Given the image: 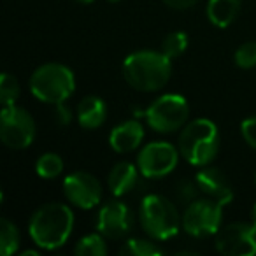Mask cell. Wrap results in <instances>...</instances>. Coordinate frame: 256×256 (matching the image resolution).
<instances>
[{"mask_svg":"<svg viewBox=\"0 0 256 256\" xmlns=\"http://www.w3.org/2000/svg\"><path fill=\"white\" fill-rule=\"evenodd\" d=\"M107 120V104L100 96L88 95L78 106V121L82 128L93 130L106 123Z\"/></svg>","mask_w":256,"mask_h":256,"instance_id":"obj_16","label":"cell"},{"mask_svg":"<svg viewBox=\"0 0 256 256\" xmlns=\"http://www.w3.org/2000/svg\"><path fill=\"white\" fill-rule=\"evenodd\" d=\"M37 134L32 114L23 107H2L0 114V139L11 150H26L34 144Z\"/></svg>","mask_w":256,"mask_h":256,"instance_id":"obj_7","label":"cell"},{"mask_svg":"<svg viewBox=\"0 0 256 256\" xmlns=\"http://www.w3.org/2000/svg\"><path fill=\"white\" fill-rule=\"evenodd\" d=\"M107 242L102 234H88L76 244L74 252L78 256H106L107 254Z\"/></svg>","mask_w":256,"mask_h":256,"instance_id":"obj_20","label":"cell"},{"mask_svg":"<svg viewBox=\"0 0 256 256\" xmlns=\"http://www.w3.org/2000/svg\"><path fill=\"white\" fill-rule=\"evenodd\" d=\"M74 228V212L67 204L50 202L32 214L28 234L36 246L48 251L58 249L68 240Z\"/></svg>","mask_w":256,"mask_h":256,"instance_id":"obj_2","label":"cell"},{"mask_svg":"<svg viewBox=\"0 0 256 256\" xmlns=\"http://www.w3.org/2000/svg\"><path fill=\"white\" fill-rule=\"evenodd\" d=\"M36 172L42 179H56L64 172V160L56 153H44L37 158Z\"/></svg>","mask_w":256,"mask_h":256,"instance_id":"obj_21","label":"cell"},{"mask_svg":"<svg viewBox=\"0 0 256 256\" xmlns=\"http://www.w3.org/2000/svg\"><path fill=\"white\" fill-rule=\"evenodd\" d=\"M139 176L142 174H140L137 165L130 164V162H120L110 168L109 176H107L109 192L114 196H123L134 192L139 184Z\"/></svg>","mask_w":256,"mask_h":256,"instance_id":"obj_15","label":"cell"},{"mask_svg":"<svg viewBox=\"0 0 256 256\" xmlns=\"http://www.w3.org/2000/svg\"><path fill=\"white\" fill-rule=\"evenodd\" d=\"M190 106L188 100L178 93H167L158 96L144 110L148 124L158 134H172L181 130L188 123Z\"/></svg>","mask_w":256,"mask_h":256,"instance_id":"obj_6","label":"cell"},{"mask_svg":"<svg viewBox=\"0 0 256 256\" xmlns=\"http://www.w3.org/2000/svg\"><path fill=\"white\" fill-rule=\"evenodd\" d=\"M121 256H162L165 249L154 242V238H128L120 248Z\"/></svg>","mask_w":256,"mask_h":256,"instance_id":"obj_18","label":"cell"},{"mask_svg":"<svg viewBox=\"0 0 256 256\" xmlns=\"http://www.w3.org/2000/svg\"><path fill=\"white\" fill-rule=\"evenodd\" d=\"M74 2H78V4H92V2H93V0H74Z\"/></svg>","mask_w":256,"mask_h":256,"instance_id":"obj_31","label":"cell"},{"mask_svg":"<svg viewBox=\"0 0 256 256\" xmlns=\"http://www.w3.org/2000/svg\"><path fill=\"white\" fill-rule=\"evenodd\" d=\"M76 90V76L64 64H44L30 76V92L44 104H64Z\"/></svg>","mask_w":256,"mask_h":256,"instance_id":"obj_5","label":"cell"},{"mask_svg":"<svg viewBox=\"0 0 256 256\" xmlns=\"http://www.w3.org/2000/svg\"><path fill=\"white\" fill-rule=\"evenodd\" d=\"M234 62L240 68H252L256 67V40H249L238 46L234 54Z\"/></svg>","mask_w":256,"mask_h":256,"instance_id":"obj_24","label":"cell"},{"mask_svg":"<svg viewBox=\"0 0 256 256\" xmlns=\"http://www.w3.org/2000/svg\"><path fill=\"white\" fill-rule=\"evenodd\" d=\"M179 148L165 140L150 142L137 154V167L148 179H162L172 174L179 164Z\"/></svg>","mask_w":256,"mask_h":256,"instance_id":"obj_9","label":"cell"},{"mask_svg":"<svg viewBox=\"0 0 256 256\" xmlns=\"http://www.w3.org/2000/svg\"><path fill=\"white\" fill-rule=\"evenodd\" d=\"M240 134L249 148L256 150V116L246 118L240 124Z\"/></svg>","mask_w":256,"mask_h":256,"instance_id":"obj_26","label":"cell"},{"mask_svg":"<svg viewBox=\"0 0 256 256\" xmlns=\"http://www.w3.org/2000/svg\"><path fill=\"white\" fill-rule=\"evenodd\" d=\"M198 0H164V4H167L170 9H176V11H184V9H190L196 4Z\"/></svg>","mask_w":256,"mask_h":256,"instance_id":"obj_28","label":"cell"},{"mask_svg":"<svg viewBox=\"0 0 256 256\" xmlns=\"http://www.w3.org/2000/svg\"><path fill=\"white\" fill-rule=\"evenodd\" d=\"M198 184L192 181H181L178 182V188H176V196H178V200L181 204H192L193 200L196 198V195H198Z\"/></svg>","mask_w":256,"mask_h":256,"instance_id":"obj_25","label":"cell"},{"mask_svg":"<svg viewBox=\"0 0 256 256\" xmlns=\"http://www.w3.org/2000/svg\"><path fill=\"white\" fill-rule=\"evenodd\" d=\"M134 214L126 204L121 200H109L98 210L96 216V230L106 238L120 240L126 237L134 228Z\"/></svg>","mask_w":256,"mask_h":256,"instance_id":"obj_12","label":"cell"},{"mask_svg":"<svg viewBox=\"0 0 256 256\" xmlns=\"http://www.w3.org/2000/svg\"><path fill=\"white\" fill-rule=\"evenodd\" d=\"M56 120L60 121V124H68L72 121V110L68 109L67 106L64 104H56Z\"/></svg>","mask_w":256,"mask_h":256,"instance_id":"obj_27","label":"cell"},{"mask_svg":"<svg viewBox=\"0 0 256 256\" xmlns=\"http://www.w3.org/2000/svg\"><path fill=\"white\" fill-rule=\"evenodd\" d=\"M18 96H20L18 79L9 74V72H4V74L0 76V102H2V107L14 106Z\"/></svg>","mask_w":256,"mask_h":256,"instance_id":"obj_23","label":"cell"},{"mask_svg":"<svg viewBox=\"0 0 256 256\" xmlns=\"http://www.w3.org/2000/svg\"><path fill=\"white\" fill-rule=\"evenodd\" d=\"M107 2H120V0H107Z\"/></svg>","mask_w":256,"mask_h":256,"instance_id":"obj_32","label":"cell"},{"mask_svg":"<svg viewBox=\"0 0 256 256\" xmlns=\"http://www.w3.org/2000/svg\"><path fill=\"white\" fill-rule=\"evenodd\" d=\"M144 140V126L139 120H126L116 124L109 134V146L116 153L124 154L136 151Z\"/></svg>","mask_w":256,"mask_h":256,"instance_id":"obj_14","label":"cell"},{"mask_svg":"<svg viewBox=\"0 0 256 256\" xmlns=\"http://www.w3.org/2000/svg\"><path fill=\"white\" fill-rule=\"evenodd\" d=\"M20 249V230L11 220H0V254L11 256Z\"/></svg>","mask_w":256,"mask_h":256,"instance_id":"obj_19","label":"cell"},{"mask_svg":"<svg viewBox=\"0 0 256 256\" xmlns=\"http://www.w3.org/2000/svg\"><path fill=\"white\" fill-rule=\"evenodd\" d=\"M195 181L204 195L223 204V206H228L234 200V188H232L230 179L220 168L206 165L202 167V170L196 172Z\"/></svg>","mask_w":256,"mask_h":256,"instance_id":"obj_13","label":"cell"},{"mask_svg":"<svg viewBox=\"0 0 256 256\" xmlns=\"http://www.w3.org/2000/svg\"><path fill=\"white\" fill-rule=\"evenodd\" d=\"M223 204L212 198H195L186 206L182 214V228L196 238L216 235L223 223Z\"/></svg>","mask_w":256,"mask_h":256,"instance_id":"obj_8","label":"cell"},{"mask_svg":"<svg viewBox=\"0 0 256 256\" xmlns=\"http://www.w3.org/2000/svg\"><path fill=\"white\" fill-rule=\"evenodd\" d=\"M251 221L256 224V204L252 206V209H251Z\"/></svg>","mask_w":256,"mask_h":256,"instance_id":"obj_30","label":"cell"},{"mask_svg":"<svg viewBox=\"0 0 256 256\" xmlns=\"http://www.w3.org/2000/svg\"><path fill=\"white\" fill-rule=\"evenodd\" d=\"M221 136L216 123L206 118H196L182 126L179 136V153L195 167L209 165L220 153Z\"/></svg>","mask_w":256,"mask_h":256,"instance_id":"obj_3","label":"cell"},{"mask_svg":"<svg viewBox=\"0 0 256 256\" xmlns=\"http://www.w3.org/2000/svg\"><path fill=\"white\" fill-rule=\"evenodd\" d=\"M64 195L72 206L90 210L102 200V184L92 172L78 170L64 179Z\"/></svg>","mask_w":256,"mask_h":256,"instance_id":"obj_11","label":"cell"},{"mask_svg":"<svg viewBox=\"0 0 256 256\" xmlns=\"http://www.w3.org/2000/svg\"><path fill=\"white\" fill-rule=\"evenodd\" d=\"M188 44H190L188 36L184 32H181V30H178V32H172L165 37L164 42H162V51L168 58H178L188 50Z\"/></svg>","mask_w":256,"mask_h":256,"instance_id":"obj_22","label":"cell"},{"mask_svg":"<svg viewBox=\"0 0 256 256\" xmlns=\"http://www.w3.org/2000/svg\"><path fill=\"white\" fill-rule=\"evenodd\" d=\"M172 58L164 51L140 50L123 62V78L137 92H158L172 76Z\"/></svg>","mask_w":256,"mask_h":256,"instance_id":"obj_1","label":"cell"},{"mask_svg":"<svg viewBox=\"0 0 256 256\" xmlns=\"http://www.w3.org/2000/svg\"><path fill=\"white\" fill-rule=\"evenodd\" d=\"M20 256H40V252L37 249H26V251H22Z\"/></svg>","mask_w":256,"mask_h":256,"instance_id":"obj_29","label":"cell"},{"mask_svg":"<svg viewBox=\"0 0 256 256\" xmlns=\"http://www.w3.org/2000/svg\"><path fill=\"white\" fill-rule=\"evenodd\" d=\"M139 220L144 232L154 240H168L179 234L182 218L178 207L167 196L151 193L146 195L139 207Z\"/></svg>","mask_w":256,"mask_h":256,"instance_id":"obj_4","label":"cell"},{"mask_svg":"<svg viewBox=\"0 0 256 256\" xmlns=\"http://www.w3.org/2000/svg\"><path fill=\"white\" fill-rule=\"evenodd\" d=\"M242 0H209L207 2V20L218 28H226L235 22L240 11Z\"/></svg>","mask_w":256,"mask_h":256,"instance_id":"obj_17","label":"cell"},{"mask_svg":"<svg viewBox=\"0 0 256 256\" xmlns=\"http://www.w3.org/2000/svg\"><path fill=\"white\" fill-rule=\"evenodd\" d=\"M216 249L224 256H254L256 254V224L230 223L216 234Z\"/></svg>","mask_w":256,"mask_h":256,"instance_id":"obj_10","label":"cell"}]
</instances>
